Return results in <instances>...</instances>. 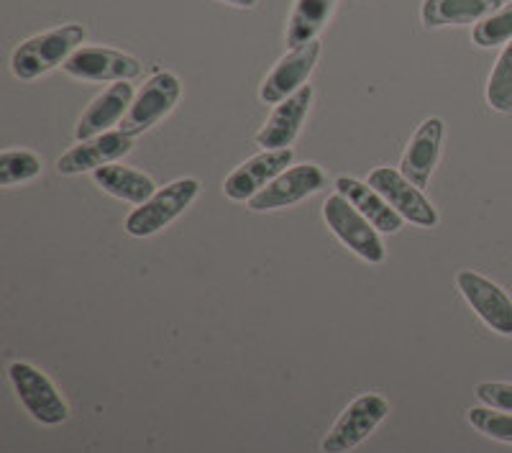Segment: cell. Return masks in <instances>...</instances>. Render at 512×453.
Listing matches in <instances>:
<instances>
[{"instance_id":"cell-1","label":"cell","mask_w":512,"mask_h":453,"mask_svg":"<svg viewBox=\"0 0 512 453\" xmlns=\"http://www.w3.org/2000/svg\"><path fill=\"white\" fill-rule=\"evenodd\" d=\"M85 41V29L80 24H67L59 29L44 31L24 44H18L11 54V70L18 80H36L54 67L64 64Z\"/></svg>"},{"instance_id":"cell-2","label":"cell","mask_w":512,"mask_h":453,"mask_svg":"<svg viewBox=\"0 0 512 453\" xmlns=\"http://www.w3.org/2000/svg\"><path fill=\"white\" fill-rule=\"evenodd\" d=\"M200 182L185 177V180H175L172 185L162 187L146 200L144 205L134 210V213L126 218V231L131 236H152V233L162 231L164 226L175 221L177 215L185 213V208H190L192 200L198 198Z\"/></svg>"},{"instance_id":"cell-3","label":"cell","mask_w":512,"mask_h":453,"mask_svg":"<svg viewBox=\"0 0 512 453\" xmlns=\"http://www.w3.org/2000/svg\"><path fill=\"white\" fill-rule=\"evenodd\" d=\"M323 218H326L328 228L336 233V239L344 246H349L354 254H359L364 262H384L387 251H384L377 228L344 195H333V198L326 200V205H323Z\"/></svg>"},{"instance_id":"cell-4","label":"cell","mask_w":512,"mask_h":453,"mask_svg":"<svg viewBox=\"0 0 512 453\" xmlns=\"http://www.w3.org/2000/svg\"><path fill=\"white\" fill-rule=\"evenodd\" d=\"M390 413V402L379 395H361L346 407L320 448L323 453H349L372 436L377 425Z\"/></svg>"},{"instance_id":"cell-5","label":"cell","mask_w":512,"mask_h":453,"mask_svg":"<svg viewBox=\"0 0 512 453\" xmlns=\"http://www.w3.org/2000/svg\"><path fill=\"white\" fill-rule=\"evenodd\" d=\"M182 93V85L172 72H157L144 82V88L134 98L128 108L126 118L121 121V131L128 136L144 134L146 128L162 121L172 108L177 105Z\"/></svg>"},{"instance_id":"cell-6","label":"cell","mask_w":512,"mask_h":453,"mask_svg":"<svg viewBox=\"0 0 512 453\" xmlns=\"http://www.w3.org/2000/svg\"><path fill=\"white\" fill-rule=\"evenodd\" d=\"M8 374H11L18 400L24 402L31 418L44 425H59L67 420V415H70L67 413V402L62 400L57 387L36 366L26 364V361H16V364H11Z\"/></svg>"},{"instance_id":"cell-7","label":"cell","mask_w":512,"mask_h":453,"mask_svg":"<svg viewBox=\"0 0 512 453\" xmlns=\"http://www.w3.org/2000/svg\"><path fill=\"white\" fill-rule=\"evenodd\" d=\"M369 185L382 195L405 221L415 226L433 228L438 223V213L433 203L423 195L420 187H415L408 177L392 167H377L369 175Z\"/></svg>"},{"instance_id":"cell-8","label":"cell","mask_w":512,"mask_h":453,"mask_svg":"<svg viewBox=\"0 0 512 453\" xmlns=\"http://www.w3.org/2000/svg\"><path fill=\"white\" fill-rule=\"evenodd\" d=\"M456 287L474 313L484 320V326L500 336H512V300L500 285L472 269H461L456 274Z\"/></svg>"},{"instance_id":"cell-9","label":"cell","mask_w":512,"mask_h":453,"mask_svg":"<svg viewBox=\"0 0 512 453\" xmlns=\"http://www.w3.org/2000/svg\"><path fill=\"white\" fill-rule=\"evenodd\" d=\"M62 67L70 77L93 82H131L141 75L139 59L108 47L77 49Z\"/></svg>"},{"instance_id":"cell-10","label":"cell","mask_w":512,"mask_h":453,"mask_svg":"<svg viewBox=\"0 0 512 453\" xmlns=\"http://www.w3.org/2000/svg\"><path fill=\"white\" fill-rule=\"evenodd\" d=\"M323 185H326V172L318 164H297V167L282 172L277 180L269 182L259 195H254L249 200V208L256 213L287 208V205L300 203L308 195L323 190Z\"/></svg>"},{"instance_id":"cell-11","label":"cell","mask_w":512,"mask_h":453,"mask_svg":"<svg viewBox=\"0 0 512 453\" xmlns=\"http://www.w3.org/2000/svg\"><path fill=\"white\" fill-rule=\"evenodd\" d=\"M292 149H267L256 157L246 159L241 167H236L231 175L226 177V198L236 200V203H244L251 200L254 195L264 190L272 180L287 172V167L292 164Z\"/></svg>"},{"instance_id":"cell-12","label":"cell","mask_w":512,"mask_h":453,"mask_svg":"<svg viewBox=\"0 0 512 453\" xmlns=\"http://www.w3.org/2000/svg\"><path fill=\"white\" fill-rule=\"evenodd\" d=\"M320 57V41H310L305 47L290 49V54L274 64V70L269 72L267 80H264L262 90H259V98L264 105H280L282 100H287L290 95H295L297 90L305 88V80L310 77V72L315 70Z\"/></svg>"},{"instance_id":"cell-13","label":"cell","mask_w":512,"mask_h":453,"mask_svg":"<svg viewBox=\"0 0 512 453\" xmlns=\"http://www.w3.org/2000/svg\"><path fill=\"white\" fill-rule=\"evenodd\" d=\"M131 149H134V136L123 134V131H108V134H100L95 139L72 146L67 154L59 157L57 169L62 175H82L90 169L95 172L105 164H113L116 159L126 157Z\"/></svg>"},{"instance_id":"cell-14","label":"cell","mask_w":512,"mask_h":453,"mask_svg":"<svg viewBox=\"0 0 512 453\" xmlns=\"http://www.w3.org/2000/svg\"><path fill=\"white\" fill-rule=\"evenodd\" d=\"M441 141H443V121L441 118H425L418 126V131L410 139L408 149L402 154L400 172L413 182L415 187L423 190L431 180L433 169H436L438 157H441Z\"/></svg>"},{"instance_id":"cell-15","label":"cell","mask_w":512,"mask_h":453,"mask_svg":"<svg viewBox=\"0 0 512 453\" xmlns=\"http://www.w3.org/2000/svg\"><path fill=\"white\" fill-rule=\"evenodd\" d=\"M313 103V88L305 85V88L297 90L295 95H290L287 100H282L274 113L269 116L267 126L256 134V144L267 149H290L292 141L300 134V126H303L305 116H308V108Z\"/></svg>"},{"instance_id":"cell-16","label":"cell","mask_w":512,"mask_h":453,"mask_svg":"<svg viewBox=\"0 0 512 453\" xmlns=\"http://www.w3.org/2000/svg\"><path fill=\"white\" fill-rule=\"evenodd\" d=\"M134 103V88L128 82H116L111 88L105 90L103 95L93 100L88 105V111L82 113L80 123L75 128L77 141L95 139L100 134H108V128L116 126L118 121H123Z\"/></svg>"},{"instance_id":"cell-17","label":"cell","mask_w":512,"mask_h":453,"mask_svg":"<svg viewBox=\"0 0 512 453\" xmlns=\"http://www.w3.org/2000/svg\"><path fill=\"white\" fill-rule=\"evenodd\" d=\"M338 195H344L356 210H359L377 231L384 233H397L402 228V215L392 208L387 200L374 190L372 185L354 180V177H338L336 180Z\"/></svg>"},{"instance_id":"cell-18","label":"cell","mask_w":512,"mask_h":453,"mask_svg":"<svg viewBox=\"0 0 512 453\" xmlns=\"http://www.w3.org/2000/svg\"><path fill=\"white\" fill-rule=\"evenodd\" d=\"M505 0H423L420 16L428 29L477 24L500 11Z\"/></svg>"},{"instance_id":"cell-19","label":"cell","mask_w":512,"mask_h":453,"mask_svg":"<svg viewBox=\"0 0 512 453\" xmlns=\"http://www.w3.org/2000/svg\"><path fill=\"white\" fill-rule=\"evenodd\" d=\"M93 180L108 195L128 200L134 205H144L157 192L152 177H146L144 172H136L131 167H121V164H105V167L95 169Z\"/></svg>"},{"instance_id":"cell-20","label":"cell","mask_w":512,"mask_h":453,"mask_svg":"<svg viewBox=\"0 0 512 453\" xmlns=\"http://www.w3.org/2000/svg\"><path fill=\"white\" fill-rule=\"evenodd\" d=\"M333 6L336 0H295L290 24H287V47L297 49L315 41L320 29L328 24Z\"/></svg>"},{"instance_id":"cell-21","label":"cell","mask_w":512,"mask_h":453,"mask_svg":"<svg viewBox=\"0 0 512 453\" xmlns=\"http://www.w3.org/2000/svg\"><path fill=\"white\" fill-rule=\"evenodd\" d=\"M487 103L497 113H512V41L505 44L487 82Z\"/></svg>"},{"instance_id":"cell-22","label":"cell","mask_w":512,"mask_h":453,"mask_svg":"<svg viewBox=\"0 0 512 453\" xmlns=\"http://www.w3.org/2000/svg\"><path fill=\"white\" fill-rule=\"evenodd\" d=\"M41 175V159L34 151L8 149L0 154V185L13 187Z\"/></svg>"},{"instance_id":"cell-23","label":"cell","mask_w":512,"mask_h":453,"mask_svg":"<svg viewBox=\"0 0 512 453\" xmlns=\"http://www.w3.org/2000/svg\"><path fill=\"white\" fill-rule=\"evenodd\" d=\"M474 44L489 49L500 47V44H510L512 41V3H505L500 11L487 16L474 26Z\"/></svg>"},{"instance_id":"cell-24","label":"cell","mask_w":512,"mask_h":453,"mask_svg":"<svg viewBox=\"0 0 512 453\" xmlns=\"http://www.w3.org/2000/svg\"><path fill=\"white\" fill-rule=\"evenodd\" d=\"M469 423L484 433L487 438L495 441L512 443V415L510 413H497L495 407H472L469 410Z\"/></svg>"},{"instance_id":"cell-25","label":"cell","mask_w":512,"mask_h":453,"mask_svg":"<svg viewBox=\"0 0 512 453\" xmlns=\"http://www.w3.org/2000/svg\"><path fill=\"white\" fill-rule=\"evenodd\" d=\"M477 397L487 407L512 413V384L505 382H482L477 387Z\"/></svg>"},{"instance_id":"cell-26","label":"cell","mask_w":512,"mask_h":453,"mask_svg":"<svg viewBox=\"0 0 512 453\" xmlns=\"http://www.w3.org/2000/svg\"><path fill=\"white\" fill-rule=\"evenodd\" d=\"M228 6H236V8H254L256 0H223Z\"/></svg>"}]
</instances>
